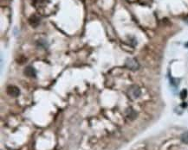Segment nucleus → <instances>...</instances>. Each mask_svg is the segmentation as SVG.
Segmentation results:
<instances>
[{"label":"nucleus","instance_id":"nucleus-8","mask_svg":"<svg viewBox=\"0 0 188 150\" xmlns=\"http://www.w3.org/2000/svg\"><path fill=\"white\" fill-rule=\"evenodd\" d=\"M185 22H186V23H188V18H187V19H186V20H185Z\"/></svg>","mask_w":188,"mask_h":150},{"label":"nucleus","instance_id":"nucleus-6","mask_svg":"<svg viewBox=\"0 0 188 150\" xmlns=\"http://www.w3.org/2000/svg\"><path fill=\"white\" fill-rule=\"evenodd\" d=\"M180 139H181V142H184L185 144H188V131L183 133L180 136Z\"/></svg>","mask_w":188,"mask_h":150},{"label":"nucleus","instance_id":"nucleus-3","mask_svg":"<svg viewBox=\"0 0 188 150\" xmlns=\"http://www.w3.org/2000/svg\"><path fill=\"white\" fill-rule=\"evenodd\" d=\"M126 66H127L129 69L132 70H137L139 68V64L133 59H128V60L126 61Z\"/></svg>","mask_w":188,"mask_h":150},{"label":"nucleus","instance_id":"nucleus-2","mask_svg":"<svg viewBox=\"0 0 188 150\" xmlns=\"http://www.w3.org/2000/svg\"><path fill=\"white\" fill-rule=\"evenodd\" d=\"M7 93L11 97H18L20 93V91H19L18 87L15 86V85H10L7 87Z\"/></svg>","mask_w":188,"mask_h":150},{"label":"nucleus","instance_id":"nucleus-5","mask_svg":"<svg viewBox=\"0 0 188 150\" xmlns=\"http://www.w3.org/2000/svg\"><path fill=\"white\" fill-rule=\"evenodd\" d=\"M127 118H128V119L133 120V119H135V118H136V117H137V113H136L133 110L130 109L129 110H128V113H127Z\"/></svg>","mask_w":188,"mask_h":150},{"label":"nucleus","instance_id":"nucleus-7","mask_svg":"<svg viewBox=\"0 0 188 150\" xmlns=\"http://www.w3.org/2000/svg\"><path fill=\"white\" fill-rule=\"evenodd\" d=\"M187 96V91L186 90H183L181 92H180V98H182V99H185V98H186Z\"/></svg>","mask_w":188,"mask_h":150},{"label":"nucleus","instance_id":"nucleus-4","mask_svg":"<svg viewBox=\"0 0 188 150\" xmlns=\"http://www.w3.org/2000/svg\"><path fill=\"white\" fill-rule=\"evenodd\" d=\"M24 73L26 76L31 77V78H35L36 75V72L35 68L32 67V66H27Z\"/></svg>","mask_w":188,"mask_h":150},{"label":"nucleus","instance_id":"nucleus-1","mask_svg":"<svg viewBox=\"0 0 188 150\" xmlns=\"http://www.w3.org/2000/svg\"><path fill=\"white\" fill-rule=\"evenodd\" d=\"M129 93L130 97L132 98H138L140 96V89L137 85H133L129 88Z\"/></svg>","mask_w":188,"mask_h":150}]
</instances>
